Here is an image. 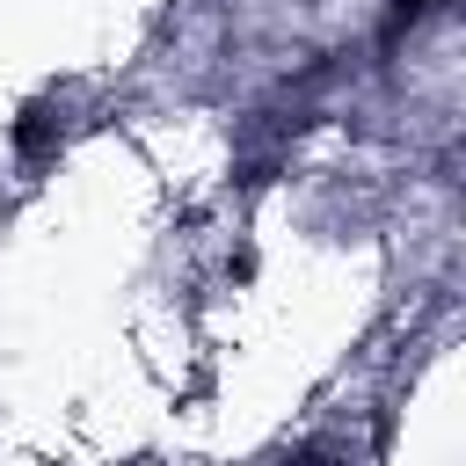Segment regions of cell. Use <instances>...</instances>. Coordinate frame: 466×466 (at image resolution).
<instances>
[{"label":"cell","mask_w":466,"mask_h":466,"mask_svg":"<svg viewBox=\"0 0 466 466\" xmlns=\"http://www.w3.org/2000/svg\"><path fill=\"white\" fill-rule=\"evenodd\" d=\"M284 466H328V459H320V451H299V459H284Z\"/></svg>","instance_id":"obj_1"},{"label":"cell","mask_w":466,"mask_h":466,"mask_svg":"<svg viewBox=\"0 0 466 466\" xmlns=\"http://www.w3.org/2000/svg\"><path fill=\"white\" fill-rule=\"evenodd\" d=\"M408 7H437V0H408Z\"/></svg>","instance_id":"obj_2"}]
</instances>
